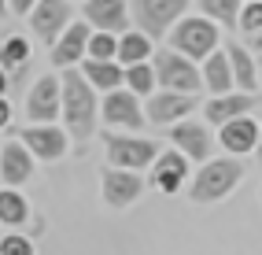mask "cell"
Instances as JSON below:
<instances>
[{"mask_svg":"<svg viewBox=\"0 0 262 255\" xmlns=\"http://www.w3.org/2000/svg\"><path fill=\"white\" fill-rule=\"evenodd\" d=\"M59 85H63V126L78 144H85L96 133V89L74 67L63 71Z\"/></svg>","mask_w":262,"mask_h":255,"instance_id":"obj_1","label":"cell"},{"mask_svg":"<svg viewBox=\"0 0 262 255\" xmlns=\"http://www.w3.org/2000/svg\"><path fill=\"white\" fill-rule=\"evenodd\" d=\"M244 178V163L240 159H207L200 166V174L188 185V200L192 203H214L222 196H229Z\"/></svg>","mask_w":262,"mask_h":255,"instance_id":"obj_2","label":"cell"},{"mask_svg":"<svg viewBox=\"0 0 262 255\" xmlns=\"http://www.w3.org/2000/svg\"><path fill=\"white\" fill-rule=\"evenodd\" d=\"M166 48L181 52L192 63H203L207 56L218 52V26L211 19H203V15H185V19L170 30V45Z\"/></svg>","mask_w":262,"mask_h":255,"instance_id":"obj_3","label":"cell"},{"mask_svg":"<svg viewBox=\"0 0 262 255\" xmlns=\"http://www.w3.org/2000/svg\"><path fill=\"white\" fill-rule=\"evenodd\" d=\"M151 67H155V81H159V89H166V93H188V96H196L200 85H203V71L192 59H185L181 52H173V48H159V52L151 56Z\"/></svg>","mask_w":262,"mask_h":255,"instance_id":"obj_4","label":"cell"},{"mask_svg":"<svg viewBox=\"0 0 262 255\" xmlns=\"http://www.w3.org/2000/svg\"><path fill=\"white\" fill-rule=\"evenodd\" d=\"M188 0H129V19L144 37H170V30L185 19Z\"/></svg>","mask_w":262,"mask_h":255,"instance_id":"obj_5","label":"cell"},{"mask_svg":"<svg viewBox=\"0 0 262 255\" xmlns=\"http://www.w3.org/2000/svg\"><path fill=\"white\" fill-rule=\"evenodd\" d=\"M103 144H107V166L133 170V174H141L144 166H151L155 159L163 156L159 144L148 141V137H122V133H107Z\"/></svg>","mask_w":262,"mask_h":255,"instance_id":"obj_6","label":"cell"},{"mask_svg":"<svg viewBox=\"0 0 262 255\" xmlns=\"http://www.w3.org/2000/svg\"><path fill=\"white\" fill-rule=\"evenodd\" d=\"M71 23H74L71 0H41V4L30 11V30L37 33L48 48H56V41L67 33V26H71Z\"/></svg>","mask_w":262,"mask_h":255,"instance_id":"obj_7","label":"cell"},{"mask_svg":"<svg viewBox=\"0 0 262 255\" xmlns=\"http://www.w3.org/2000/svg\"><path fill=\"white\" fill-rule=\"evenodd\" d=\"M26 115L33 122H45V126H56V118L63 115V85L56 74H41L33 81V89L26 96Z\"/></svg>","mask_w":262,"mask_h":255,"instance_id":"obj_8","label":"cell"},{"mask_svg":"<svg viewBox=\"0 0 262 255\" xmlns=\"http://www.w3.org/2000/svg\"><path fill=\"white\" fill-rule=\"evenodd\" d=\"M100 193H103V203H107V207H129L133 200H141L144 178L133 174V170L103 166V174H100Z\"/></svg>","mask_w":262,"mask_h":255,"instance_id":"obj_9","label":"cell"},{"mask_svg":"<svg viewBox=\"0 0 262 255\" xmlns=\"http://www.w3.org/2000/svg\"><path fill=\"white\" fill-rule=\"evenodd\" d=\"M196 108V96H188V93H166V89H155L151 96H148V108H144V115H148V122H155V126H178V122H185V115Z\"/></svg>","mask_w":262,"mask_h":255,"instance_id":"obj_10","label":"cell"},{"mask_svg":"<svg viewBox=\"0 0 262 255\" xmlns=\"http://www.w3.org/2000/svg\"><path fill=\"white\" fill-rule=\"evenodd\" d=\"M81 15L96 33H129V0H89Z\"/></svg>","mask_w":262,"mask_h":255,"instance_id":"obj_11","label":"cell"},{"mask_svg":"<svg viewBox=\"0 0 262 255\" xmlns=\"http://www.w3.org/2000/svg\"><path fill=\"white\" fill-rule=\"evenodd\" d=\"M26 152L33 159H45V163H56L67 156V130L63 126H26L23 137Z\"/></svg>","mask_w":262,"mask_h":255,"instance_id":"obj_12","label":"cell"},{"mask_svg":"<svg viewBox=\"0 0 262 255\" xmlns=\"http://www.w3.org/2000/svg\"><path fill=\"white\" fill-rule=\"evenodd\" d=\"M89 37H93V26L85 23V19L71 23V26H67V33L56 41V48H52V63L71 71L74 63H81V56H89Z\"/></svg>","mask_w":262,"mask_h":255,"instance_id":"obj_13","label":"cell"},{"mask_svg":"<svg viewBox=\"0 0 262 255\" xmlns=\"http://www.w3.org/2000/svg\"><path fill=\"white\" fill-rule=\"evenodd\" d=\"M255 104H258L255 93H225V96H211V100H207V108H203V118H207L211 126H225V122H233V118L251 115Z\"/></svg>","mask_w":262,"mask_h":255,"instance_id":"obj_14","label":"cell"},{"mask_svg":"<svg viewBox=\"0 0 262 255\" xmlns=\"http://www.w3.org/2000/svg\"><path fill=\"white\" fill-rule=\"evenodd\" d=\"M103 122L107 126H122V130H137L144 122L141 115V100H137L129 89H115L103 96Z\"/></svg>","mask_w":262,"mask_h":255,"instance_id":"obj_15","label":"cell"},{"mask_svg":"<svg viewBox=\"0 0 262 255\" xmlns=\"http://www.w3.org/2000/svg\"><path fill=\"white\" fill-rule=\"evenodd\" d=\"M170 141L178 144V152L185 159H196V163H207V156H211V133H207V126L200 122H178L170 126Z\"/></svg>","mask_w":262,"mask_h":255,"instance_id":"obj_16","label":"cell"},{"mask_svg":"<svg viewBox=\"0 0 262 255\" xmlns=\"http://www.w3.org/2000/svg\"><path fill=\"white\" fill-rule=\"evenodd\" d=\"M185 181H188V159L181 152H166V156H159L151 163V185L163 196H173Z\"/></svg>","mask_w":262,"mask_h":255,"instance_id":"obj_17","label":"cell"},{"mask_svg":"<svg viewBox=\"0 0 262 255\" xmlns=\"http://www.w3.org/2000/svg\"><path fill=\"white\" fill-rule=\"evenodd\" d=\"M258 133H262L258 122L251 115H244V118H233V122H225L218 130V141L229 156H248L251 148H258Z\"/></svg>","mask_w":262,"mask_h":255,"instance_id":"obj_18","label":"cell"},{"mask_svg":"<svg viewBox=\"0 0 262 255\" xmlns=\"http://www.w3.org/2000/svg\"><path fill=\"white\" fill-rule=\"evenodd\" d=\"M33 174V156L26 152L23 141H4L0 144V178L4 185H23Z\"/></svg>","mask_w":262,"mask_h":255,"instance_id":"obj_19","label":"cell"},{"mask_svg":"<svg viewBox=\"0 0 262 255\" xmlns=\"http://www.w3.org/2000/svg\"><path fill=\"white\" fill-rule=\"evenodd\" d=\"M81 74L93 89H103V93H115V89H126V67L118 59L111 63H100V59H85L81 63Z\"/></svg>","mask_w":262,"mask_h":255,"instance_id":"obj_20","label":"cell"},{"mask_svg":"<svg viewBox=\"0 0 262 255\" xmlns=\"http://www.w3.org/2000/svg\"><path fill=\"white\" fill-rule=\"evenodd\" d=\"M225 56H229V67H233V81H236V89L240 93H255L258 89V63L251 56V48H244V45H229L225 48Z\"/></svg>","mask_w":262,"mask_h":255,"instance_id":"obj_21","label":"cell"},{"mask_svg":"<svg viewBox=\"0 0 262 255\" xmlns=\"http://www.w3.org/2000/svg\"><path fill=\"white\" fill-rule=\"evenodd\" d=\"M203 85L211 89L214 96H225V93H233V67H229V56L225 52H214V56H207L203 59Z\"/></svg>","mask_w":262,"mask_h":255,"instance_id":"obj_22","label":"cell"},{"mask_svg":"<svg viewBox=\"0 0 262 255\" xmlns=\"http://www.w3.org/2000/svg\"><path fill=\"white\" fill-rule=\"evenodd\" d=\"M151 59V37H144L141 30H129L118 37V63L122 67H137Z\"/></svg>","mask_w":262,"mask_h":255,"instance_id":"obj_23","label":"cell"},{"mask_svg":"<svg viewBox=\"0 0 262 255\" xmlns=\"http://www.w3.org/2000/svg\"><path fill=\"white\" fill-rule=\"evenodd\" d=\"M30 218V203L23 193H15V189H0V222L4 226H23Z\"/></svg>","mask_w":262,"mask_h":255,"instance_id":"obj_24","label":"cell"},{"mask_svg":"<svg viewBox=\"0 0 262 255\" xmlns=\"http://www.w3.org/2000/svg\"><path fill=\"white\" fill-rule=\"evenodd\" d=\"M240 0H200L203 19L211 23H225V26H240Z\"/></svg>","mask_w":262,"mask_h":255,"instance_id":"obj_25","label":"cell"},{"mask_svg":"<svg viewBox=\"0 0 262 255\" xmlns=\"http://www.w3.org/2000/svg\"><path fill=\"white\" fill-rule=\"evenodd\" d=\"M126 89L133 96H151L159 89V81H155V67L151 63H137V67H126Z\"/></svg>","mask_w":262,"mask_h":255,"instance_id":"obj_26","label":"cell"},{"mask_svg":"<svg viewBox=\"0 0 262 255\" xmlns=\"http://www.w3.org/2000/svg\"><path fill=\"white\" fill-rule=\"evenodd\" d=\"M26 63H30V41L8 33L0 45V67H26Z\"/></svg>","mask_w":262,"mask_h":255,"instance_id":"obj_27","label":"cell"},{"mask_svg":"<svg viewBox=\"0 0 262 255\" xmlns=\"http://www.w3.org/2000/svg\"><path fill=\"white\" fill-rule=\"evenodd\" d=\"M85 59H100V63L118 59V37H115V33H96V30H93V37H89V56H85Z\"/></svg>","mask_w":262,"mask_h":255,"instance_id":"obj_28","label":"cell"},{"mask_svg":"<svg viewBox=\"0 0 262 255\" xmlns=\"http://www.w3.org/2000/svg\"><path fill=\"white\" fill-rule=\"evenodd\" d=\"M240 30L248 33V37L262 33V0H258V4H244L240 8Z\"/></svg>","mask_w":262,"mask_h":255,"instance_id":"obj_29","label":"cell"},{"mask_svg":"<svg viewBox=\"0 0 262 255\" xmlns=\"http://www.w3.org/2000/svg\"><path fill=\"white\" fill-rule=\"evenodd\" d=\"M0 255H33V244L23 233H8L4 241H0Z\"/></svg>","mask_w":262,"mask_h":255,"instance_id":"obj_30","label":"cell"},{"mask_svg":"<svg viewBox=\"0 0 262 255\" xmlns=\"http://www.w3.org/2000/svg\"><path fill=\"white\" fill-rule=\"evenodd\" d=\"M37 4H41V0H8V11H15V15H30Z\"/></svg>","mask_w":262,"mask_h":255,"instance_id":"obj_31","label":"cell"},{"mask_svg":"<svg viewBox=\"0 0 262 255\" xmlns=\"http://www.w3.org/2000/svg\"><path fill=\"white\" fill-rule=\"evenodd\" d=\"M251 56H255V63H258V78H262V33H255V37H251Z\"/></svg>","mask_w":262,"mask_h":255,"instance_id":"obj_32","label":"cell"},{"mask_svg":"<svg viewBox=\"0 0 262 255\" xmlns=\"http://www.w3.org/2000/svg\"><path fill=\"white\" fill-rule=\"evenodd\" d=\"M11 122V104H8V96H0V130H8Z\"/></svg>","mask_w":262,"mask_h":255,"instance_id":"obj_33","label":"cell"},{"mask_svg":"<svg viewBox=\"0 0 262 255\" xmlns=\"http://www.w3.org/2000/svg\"><path fill=\"white\" fill-rule=\"evenodd\" d=\"M8 93V74H4V67H0V96Z\"/></svg>","mask_w":262,"mask_h":255,"instance_id":"obj_34","label":"cell"},{"mask_svg":"<svg viewBox=\"0 0 262 255\" xmlns=\"http://www.w3.org/2000/svg\"><path fill=\"white\" fill-rule=\"evenodd\" d=\"M258 166H262V133H258Z\"/></svg>","mask_w":262,"mask_h":255,"instance_id":"obj_35","label":"cell"},{"mask_svg":"<svg viewBox=\"0 0 262 255\" xmlns=\"http://www.w3.org/2000/svg\"><path fill=\"white\" fill-rule=\"evenodd\" d=\"M0 11H8V0H0Z\"/></svg>","mask_w":262,"mask_h":255,"instance_id":"obj_36","label":"cell"},{"mask_svg":"<svg viewBox=\"0 0 262 255\" xmlns=\"http://www.w3.org/2000/svg\"><path fill=\"white\" fill-rule=\"evenodd\" d=\"M240 4H258V0H240Z\"/></svg>","mask_w":262,"mask_h":255,"instance_id":"obj_37","label":"cell"},{"mask_svg":"<svg viewBox=\"0 0 262 255\" xmlns=\"http://www.w3.org/2000/svg\"><path fill=\"white\" fill-rule=\"evenodd\" d=\"M81 4H89V0H81Z\"/></svg>","mask_w":262,"mask_h":255,"instance_id":"obj_38","label":"cell"}]
</instances>
